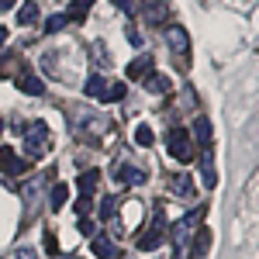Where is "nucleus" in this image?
I'll return each instance as SVG.
<instances>
[{
    "mask_svg": "<svg viewBox=\"0 0 259 259\" xmlns=\"http://www.w3.org/2000/svg\"><path fill=\"white\" fill-rule=\"evenodd\" d=\"M21 139H24V159H41L52 149V132L45 121H28L21 124Z\"/></svg>",
    "mask_w": 259,
    "mask_h": 259,
    "instance_id": "nucleus-1",
    "label": "nucleus"
},
{
    "mask_svg": "<svg viewBox=\"0 0 259 259\" xmlns=\"http://www.w3.org/2000/svg\"><path fill=\"white\" fill-rule=\"evenodd\" d=\"M73 135L80 142H87V145H97L107 135V118H100L94 111L80 107V111H73Z\"/></svg>",
    "mask_w": 259,
    "mask_h": 259,
    "instance_id": "nucleus-2",
    "label": "nucleus"
},
{
    "mask_svg": "<svg viewBox=\"0 0 259 259\" xmlns=\"http://www.w3.org/2000/svg\"><path fill=\"white\" fill-rule=\"evenodd\" d=\"M204 214H207V207H204V204H197V207H194L190 214H183V218L173 225V242H177V249L183 245V242H187V235H194V232L200 228Z\"/></svg>",
    "mask_w": 259,
    "mask_h": 259,
    "instance_id": "nucleus-3",
    "label": "nucleus"
},
{
    "mask_svg": "<svg viewBox=\"0 0 259 259\" xmlns=\"http://www.w3.org/2000/svg\"><path fill=\"white\" fill-rule=\"evenodd\" d=\"M166 142H169V152H173V159L180 162H190L194 159V142H190V132L187 128H169V135H166Z\"/></svg>",
    "mask_w": 259,
    "mask_h": 259,
    "instance_id": "nucleus-4",
    "label": "nucleus"
},
{
    "mask_svg": "<svg viewBox=\"0 0 259 259\" xmlns=\"http://www.w3.org/2000/svg\"><path fill=\"white\" fill-rule=\"evenodd\" d=\"M166 41H169V49L177 52V59H180V62L187 59V52H190V38H187V31H183L180 24H173V28L166 31Z\"/></svg>",
    "mask_w": 259,
    "mask_h": 259,
    "instance_id": "nucleus-5",
    "label": "nucleus"
},
{
    "mask_svg": "<svg viewBox=\"0 0 259 259\" xmlns=\"http://www.w3.org/2000/svg\"><path fill=\"white\" fill-rule=\"evenodd\" d=\"M18 90L28 94V97H41V94H45V83H41L31 69H21L18 73Z\"/></svg>",
    "mask_w": 259,
    "mask_h": 259,
    "instance_id": "nucleus-6",
    "label": "nucleus"
},
{
    "mask_svg": "<svg viewBox=\"0 0 259 259\" xmlns=\"http://www.w3.org/2000/svg\"><path fill=\"white\" fill-rule=\"evenodd\" d=\"M0 169H4L7 177H18V173L28 169V159H18L14 149H0Z\"/></svg>",
    "mask_w": 259,
    "mask_h": 259,
    "instance_id": "nucleus-7",
    "label": "nucleus"
},
{
    "mask_svg": "<svg viewBox=\"0 0 259 259\" xmlns=\"http://www.w3.org/2000/svg\"><path fill=\"white\" fill-rule=\"evenodd\" d=\"M200 177H204V187H214V183H218V173H214V149H200Z\"/></svg>",
    "mask_w": 259,
    "mask_h": 259,
    "instance_id": "nucleus-8",
    "label": "nucleus"
},
{
    "mask_svg": "<svg viewBox=\"0 0 259 259\" xmlns=\"http://www.w3.org/2000/svg\"><path fill=\"white\" fill-rule=\"evenodd\" d=\"M207 249H211V228H197L194 242H190V259H204Z\"/></svg>",
    "mask_w": 259,
    "mask_h": 259,
    "instance_id": "nucleus-9",
    "label": "nucleus"
},
{
    "mask_svg": "<svg viewBox=\"0 0 259 259\" xmlns=\"http://www.w3.org/2000/svg\"><path fill=\"white\" fill-rule=\"evenodd\" d=\"M114 180H118L121 187H132V183H145V173H142L139 166H121Z\"/></svg>",
    "mask_w": 259,
    "mask_h": 259,
    "instance_id": "nucleus-10",
    "label": "nucleus"
},
{
    "mask_svg": "<svg viewBox=\"0 0 259 259\" xmlns=\"http://www.w3.org/2000/svg\"><path fill=\"white\" fill-rule=\"evenodd\" d=\"M149 73H152V59L149 56H139V59L128 66V80H145Z\"/></svg>",
    "mask_w": 259,
    "mask_h": 259,
    "instance_id": "nucleus-11",
    "label": "nucleus"
},
{
    "mask_svg": "<svg viewBox=\"0 0 259 259\" xmlns=\"http://www.w3.org/2000/svg\"><path fill=\"white\" fill-rule=\"evenodd\" d=\"M169 190L180 194V197H194V183H190V177H183V173H173L169 177Z\"/></svg>",
    "mask_w": 259,
    "mask_h": 259,
    "instance_id": "nucleus-12",
    "label": "nucleus"
},
{
    "mask_svg": "<svg viewBox=\"0 0 259 259\" xmlns=\"http://www.w3.org/2000/svg\"><path fill=\"white\" fill-rule=\"evenodd\" d=\"M94 256L97 259H118V245L111 239H94Z\"/></svg>",
    "mask_w": 259,
    "mask_h": 259,
    "instance_id": "nucleus-13",
    "label": "nucleus"
},
{
    "mask_svg": "<svg viewBox=\"0 0 259 259\" xmlns=\"http://www.w3.org/2000/svg\"><path fill=\"white\" fill-rule=\"evenodd\" d=\"M35 21H38V4H35V0H28V4L18 11V24H21V28H31Z\"/></svg>",
    "mask_w": 259,
    "mask_h": 259,
    "instance_id": "nucleus-14",
    "label": "nucleus"
},
{
    "mask_svg": "<svg viewBox=\"0 0 259 259\" xmlns=\"http://www.w3.org/2000/svg\"><path fill=\"white\" fill-rule=\"evenodd\" d=\"M194 135H197L200 149H211V121H207V118H197V121H194Z\"/></svg>",
    "mask_w": 259,
    "mask_h": 259,
    "instance_id": "nucleus-15",
    "label": "nucleus"
},
{
    "mask_svg": "<svg viewBox=\"0 0 259 259\" xmlns=\"http://www.w3.org/2000/svg\"><path fill=\"white\" fill-rule=\"evenodd\" d=\"M66 197H69V187H66V183H56V187L49 190V204H52V211H59L62 204H66Z\"/></svg>",
    "mask_w": 259,
    "mask_h": 259,
    "instance_id": "nucleus-16",
    "label": "nucleus"
},
{
    "mask_svg": "<svg viewBox=\"0 0 259 259\" xmlns=\"http://www.w3.org/2000/svg\"><path fill=\"white\" fill-rule=\"evenodd\" d=\"M97 180H100L97 169H87V173L80 177V194H83V197H90V194L97 190Z\"/></svg>",
    "mask_w": 259,
    "mask_h": 259,
    "instance_id": "nucleus-17",
    "label": "nucleus"
},
{
    "mask_svg": "<svg viewBox=\"0 0 259 259\" xmlns=\"http://www.w3.org/2000/svg\"><path fill=\"white\" fill-rule=\"evenodd\" d=\"M83 90H87V97H94V100H104V90H107V83H104V76H90Z\"/></svg>",
    "mask_w": 259,
    "mask_h": 259,
    "instance_id": "nucleus-18",
    "label": "nucleus"
},
{
    "mask_svg": "<svg viewBox=\"0 0 259 259\" xmlns=\"http://www.w3.org/2000/svg\"><path fill=\"white\" fill-rule=\"evenodd\" d=\"M90 4H94V0H73L69 11H66V18H69V21H83V18H87V11H90Z\"/></svg>",
    "mask_w": 259,
    "mask_h": 259,
    "instance_id": "nucleus-19",
    "label": "nucleus"
},
{
    "mask_svg": "<svg viewBox=\"0 0 259 259\" xmlns=\"http://www.w3.org/2000/svg\"><path fill=\"white\" fill-rule=\"evenodd\" d=\"M145 87H149V94H166V90H169V80H166V76H156V73H149V76H145Z\"/></svg>",
    "mask_w": 259,
    "mask_h": 259,
    "instance_id": "nucleus-20",
    "label": "nucleus"
},
{
    "mask_svg": "<svg viewBox=\"0 0 259 259\" xmlns=\"http://www.w3.org/2000/svg\"><path fill=\"white\" fill-rule=\"evenodd\" d=\"M66 24H69V18H66V14H52V18L45 21V31H49V35H56V31H62V28H66Z\"/></svg>",
    "mask_w": 259,
    "mask_h": 259,
    "instance_id": "nucleus-21",
    "label": "nucleus"
},
{
    "mask_svg": "<svg viewBox=\"0 0 259 259\" xmlns=\"http://www.w3.org/2000/svg\"><path fill=\"white\" fill-rule=\"evenodd\" d=\"M104 100H111V104H118V100H124V83H111V87L104 90Z\"/></svg>",
    "mask_w": 259,
    "mask_h": 259,
    "instance_id": "nucleus-22",
    "label": "nucleus"
},
{
    "mask_svg": "<svg viewBox=\"0 0 259 259\" xmlns=\"http://www.w3.org/2000/svg\"><path fill=\"white\" fill-rule=\"evenodd\" d=\"M152 139H156V135H152L149 124H139V128H135V142H139V145H152Z\"/></svg>",
    "mask_w": 259,
    "mask_h": 259,
    "instance_id": "nucleus-23",
    "label": "nucleus"
},
{
    "mask_svg": "<svg viewBox=\"0 0 259 259\" xmlns=\"http://www.w3.org/2000/svg\"><path fill=\"white\" fill-rule=\"evenodd\" d=\"M87 214H90V197L80 194V200H76V218H87Z\"/></svg>",
    "mask_w": 259,
    "mask_h": 259,
    "instance_id": "nucleus-24",
    "label": "nucleus"
},
{
    "mask_svg": "<svg viewBox=\"0 0 259 259\" xmlns=\"http://www.w3.org/2000/svg\"><path fill=\"white\" fill-rule=\"evenodd\" d=\"M45 249H49L52 256H59V239H56L52 232H45Z\"/></svg>",
    "mask_w": 259,
    "mask_h": 259,
    "instance_id": "nucleus-25",
    "label": "nucleus"
},
{
    "mask_svg": "<svg viewBox=\"0 0 259 259\" xmlns=\"http://www.w3.org/2000/svg\"><path fill=\"white\" fill-rule=\"evenodd\" d=\"M80 232H83V235H94V221H87V218H80Z\"/></svg>",
    "mask_w": 259,
    "mask_h": 259,
    "instance_id": "nucleus-26",
    "label": "nucleus"
},
{
    "mask_svg": "<svg viewBox=\"0 0 259 259\" xmlns=\"http://www.w3.org/2000/svg\"><path fill=\"white\" fill-rule=\"evenodd\" d=\"M14 4H18V0H0V14H4V11H11Z\"/></svg>",
    "mask_w": 259,
    "mask_h": 259,
    "instance_id": "nucleus-27",
    "label": "nucleus"
},
{
    "mask_svg": "<svg viewBox=\"0 0 259 259\" xmlns=\"http://www.w3.org/2000/svg\"><path fill=\"white\" fill-rule=\"evenodd\" d=\"M18 259H35V252H31V249H21V252H18Z\"/></svg>",
    "mask_w": 259,
    "mask_h": 259,
    "instance_id": "nucleus-28",
    "label": "nucleus"
},
{
    "mask_svg": "<svg viewBox=\"0 0 259 259\" xmlns=\"http://www.w3.org/2000/svg\"><path fill=\"white\" fill-rule=\"evenodd\" d=\"M114 4H118V7H132V0H114Z\"/></svg>",
    "mask_w": 259,
    "mask_h": 259,
    "instance_id": "nucleus-29",
    "label": "nucleus"
},
{
    "mask_svg": "<svg viewBox=\"0 0 259 259\" xmlns=\"http://www.w3.org/2000/svg\"><path fill=\"white\" fill-rule=\"evenodd\" d=\"M4 41H7V28H0V45H4Z\"/></svg>",
    "mask_w": 259,
    "mask_h": 259,
    "instance_id": "nucleus-30",
    "label": "nucleus"
},
{
    "mask_svg": "<svg viewBox=\"0 0 259 259\" xmlns=\"http://www.w3.org/2000/svg\"><path fill=\"white\" fill-rule=\"evenodd\" d=\"M0 135H4V121H0Z\"/></svg>",
    "mask_w": 259,
    "mask_h": 259,
    "instance_id": "nucleus-31",
    "label": "nucleus"
}]
</instances>
